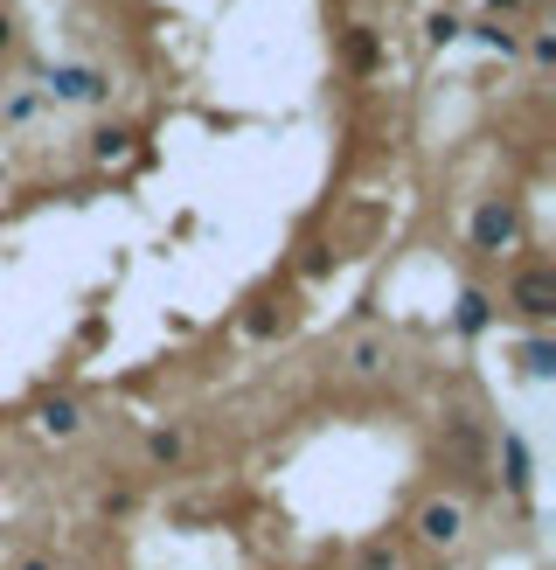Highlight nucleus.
Masks as SVG:
<instances>
[{"instance_id":"nucleus-1","label":"nucleus","mask_w":556,"mask_h":570,"mask_svg":"<svg viewBox=\"0 0 556 570\" xmlns=\"http://www.w3.org/2000/svg\"><path fill=\"white\" fill-rule=\"evenodd\" d=\"M515 230H522L515 202H480V209H473V244H480V251H508Z\"/></svg>"},{"instance_id":"nucleus-2","label":"nucleus","mask_w":556,"mask_h":570,"mask_svg":"<svg viewBox=\"0 0 556 570\" xmlns=\"http://www.w3.org/2000/svg\"><path fill=\"white\" fill-rule=\"evenodd\" d=\"M508 299H515V313L550 320V313H556V272H550V265H529V272L515 279V292H508Z\"/></svg>"},{"instance_id":"nucleus-3","label":"nucleus","mask_w":556,"mask_h":570,"mask_svg":"<svg viewBox=\"0 0 556 570\" xmlns=\"http://www.w3.org/2000/svg\"><path fill=\"white\" fill-rule=\"evenodd\" d=\"M487 320H494V306H487V292H459V327H466V334H480Z\"/></svg>"},{"instance_id":"nucleus-4","label":"nucleus","mask_w":556,"mask_h":570,"mask_svg":"<svg viewBox=\"0 0 556 570\" xmlns=\"http://www.w3.org/2000/svg\"><path fill=\"white\" fill-rule=\"evenodd\" d=\"M424 536L431 543H452L459 536V508H424Z\"/></svg>"},{"instance_id":"nucleus-5","label":"nucleus","mask_w":556,"mask_h":570,"mask_svg":"<svg viewBox=\"0 0 556 570\" xmlns=\"http://www.w3.org/2000/svg\"><path fill=\"white\" fill-rule=\"evenodd\" d=\"M348 63H355V70L376 63V35H369V28H348Z\"/></svg>"},{"instance_id":"nucleus-6","label":"nucleus","mask_w":556,"mask_h":570,"mask_svg":"<svg viewBox=\"0 0 556 570\" xmlns=\"http://www.w3.org/2000/svg\"><path fill=\"white\" fill-rule=\"evenodd\" d=\"M508 487L529 494V452H522V438H508Z\"/></svg>"},{"instance_id":"nucleus-7","label":"nucleus","mask_w":556,"mask_h":570,"mask_svg":"<svg viewBox=\"0 0 556 570\" xmlns=\"http://www.w3.org/2000/svg\"><path fill=\"white\" fill-rule=\"evenodd\" d=\"M452 459H459L466 473L480 466V438H473V431H466V425H452Z\"/></svg>"},{"instance_id":"nucleus-8","label":"nucleus","mask_w":556,"mask_h":570,"mask_svg":"<svg viewBox=\"0 0 556 570\" xmlns=\"http://www.w3.org/2000/svg\"><path fill=\"white\" fill-rule=\"evenodd\" d=\"M56 91H63V98H91V91H98V77H91V70H63V77H56Z\"/></svg>"},{"instance_id":"nucleus-9","label":"nucleus","mask_w":556,"mask_h":570,"mask_svg":"<svg viewBox=\"0 0 556 570\" xmlns=\"http://www.w3.org/2000/svg\"><path fill=\"white\" fill-rule=\"evenodd\" d=\"M522 362H529V376H550V369H556V348H550V341H529V348H522Z\"/></svg>"},{"instance_id":"nucleus-10","label":"nucleus","mask_w":556,"mask_h":570,"mask_svg":"<svg viewBox=\"0 0 556 570\" xmlns=\"http://www.w3.org/2000/svg\"><path fill=\"white\" fill-rule=\"evenodd\" d=\"M42 425H49V431H77V404H63V397L42 404Z\"/></svg>"},{"instance_id":"nucleus-11","label":"nucleus","mask_w":556,"mask_h":570,"mask_svg":"<svg viewBox=\"0 0 556 570\" xmlns=\"http://www.w3.org/2000/svg\"><path fill=\"white\" fill-rule=\"evenodd\" d=\"M390 564H397V557H390L383 543H376V550H362V570H390Z\"/></svg>"},{"instance_id":"nucleus-12","label":"nucleus","mask_w":556,"mask_h":570,"mask_svg":"<svg viewBox=\"0 0 556 570\" xmlns=\"http://www.w3.org/2000/svg\"><path fill=\"white\" fill-rule=\"evenodd\" d=\"M7 42H14V28H7V14H0V49H7Z\"/></svg>"},{"instance_id":"nucleus-13","label":"nucleus","mask_w":556,"mask_h":570,"mask_svg":"<svg viewBox=\"0 0 556 570\" xmlns=\"http://www.w3.org/2000/svg\"><path fill=\"white\" fill-rule=\"evenodd\" d=\"M21 570H49V564H21Z\"/></svg>"}]
</instances>
